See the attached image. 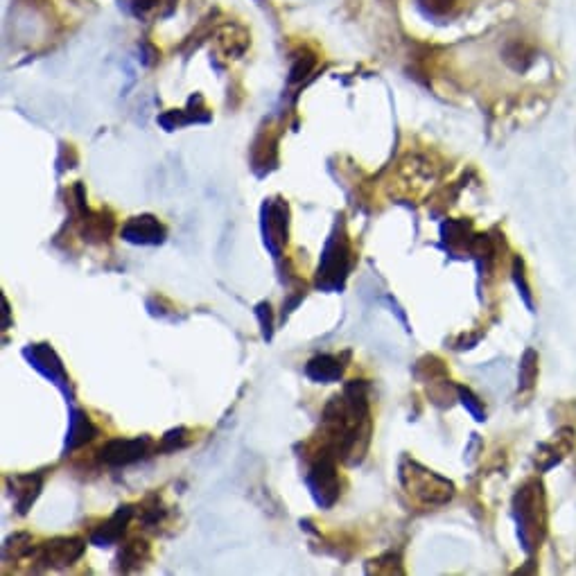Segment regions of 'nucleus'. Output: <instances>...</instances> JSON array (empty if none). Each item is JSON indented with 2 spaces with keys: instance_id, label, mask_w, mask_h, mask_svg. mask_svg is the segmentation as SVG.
I'll return each instance as SVG.
<instances>
[{
  "instance_id": "nucleus-20",
  "label": "nucleus",
  "mask_w": 576,
  "mask_h": 576,
  "mask_svg": "<svg viewBox=\"0 0 576 576\" xmlns=\"http://www.w3.org/2000/svg\"><path fill=\"white\" fill-rule=\"evenodd\" d=\"M312 68H314V57H312V55L296 57L294 64H292V71H290V82L296 84V82L305 80V77L310 75Z\"/></svg>"
},
{
  "instance_id": "nucleus-13",
  "label": "nucleus",
  "mask_w": 576,
  "mask_h": 576,
  "mask_svg": "<svg viewBox=\"0 0 576 576\" xmlns=\"http://www.w3.org/2000/svg\"><path fill=\"white\" fill-rule=\"evenodd\" d=\"M506 64H509L516 73H527L536 61V48L529 46L525 41H509L502 52Z\"/></svg>"
},
{
  "instance_id": "nucleus-10",
  "label": "nucleus",
  "mask_w": 576,
  "mask_h": 576,
  "mask_svg": "<svg viewBox=\"0 0 576 576\" xmlns=\"http://www.w3.org/2000/svg\"><path fill=\"white\" fill-rule=\"evenodd\" d=\"M134 516V509L132 506H120V509L116 511V516H113L107 525H102L95 534L91 536L93 540V545H98V547H109L113 543H118V540L122 538V534L127 531V525H129V520H132Z\"/></svg>"
},
{
  "instance_id": "nucleus-4",
  "label": "nucleus",
  "mask_w": 576,
  "mask_h": 576,
  "mask_svg": "<svg viewBox=\"0 0 576 576\" xmlns=\"http://www.w3.org/2000/svg\"><path fill=\"white\" fill-rule=\"evenodd\" d=\"M308 486L319 506H333L339 497V477H337V455L324 450L314 459L308 473Z\"/></svg>"
},
{
  "instance_id": "nucleus-19",
  "label": "nucleus",
  "mask_w": 576,
  "mask_h": 576,
  "mask_svg": "<svg viewBox=\"0 0 576 576\" xmlns=\"http://www.w3.org/2000/svg\"><path fill=\"white\" fill-rule=\"evenodd\" d=\"M457 394H459V400L464 403V407L468 409L470 414L475 416V421H486V412H484V407L482 403H479V398L473 394V391L466 389V387H457Z\"/></svg>"
},
{
  "instance_id": "nucleus-9",
  "label": "nucleus",
  "mask_w": 576,
  "mask_h": 576,
  "mask_svg": "<svg viewBox=\"0 0 576 576\" xmlns=\"http://www.w3.org/2000/svg\"><path fill=\"white\" fill-rule=\"evenodd\" d=\"M122 238L132 244H161L165 240V229L154 215H141L122 226Z\"/></svg>"
},
{
  "instance_id": "nucleus-16",
  "label": "nucleus",
  "mask_w": 576,
  "mask_h": 576,
  "mask_svg": "<svg viewBox=\"0 0 576 576\" xmlns=\"http://www.w3.org/2000/svg\"><path fill=\"white\" fill-rule=\"evenodd\" d=\"M147 556H150V547H147L145 540H134V543H129L125 545V549H122L120 567L125 572L134 570V567L141 565Z\"/></svg>"
},
{
  "instance_id": "nucleus-15",
  "label": "nucleus",
  "mask_w": 576,
  "mask_h": 576,
  "mask_svg": "<svg viewBox=\"0 0 576 576\" xmlns=\"http://www.w3.org/2000/svg\"><path fill=\"white\" fill-rule=\"evenodd\" d=\"M538 380V353L534 348H527L520 360V373H518V387L520 391H527Z\"/></svg>"
},
{
  "instance_id": "nucleus-21",
  "label": "nucleus",
  "mask_w": 576,
  "mask_h": 576,
  "mask_svg": "<svg viewBox=\"0 0 576 576\" xmlns=\"http://www.w3.org/2000/svg\"><path fill=\"white\" fill-rule=\"evenodd\" d=\"M156 3H159V0H132V7L138 16H145L147 12L154 10Z\"/></svg>"
},
{
  "instance_id": "nucleus-17",
  "label": "nucleus",
  "mask_w": 576,
  "mask_h": 576,
  "mask_svg": "<svg viewBox=\"0 0 576 576\" xmlns=\"http://www.w3.org/2000/svg\"><path fill=\"white\" fill-rule=\"evenodd\" d=\"M513 281H516L518 290L522 294V301L529 308V312H534V299H531V287L527 285V276H525V263H522V258L513 260Z\"/></svg>"
},
{
  "instance_id": "nucleus-1",
  "label": "nucleus",
  "mask_w": 576,
  "mask_h": 576,
  "mask_svg": "<svg viewBox=\"0 0 576 576\" xmlns=\"http://www.w3.org/2000/svg\"><path fill=\"white\" fill-rule=\"evenodd\" d=\"M513 518L518 525V538L525 554L531 556L540 547L547 531V506L543 484L534 479L518 488L513 497Z\"/></svg>"
},
{
  "instance_id": "nucleus-6",
  "label": "nucleus",
  "mask_w": 576,
  "mask_h": 576,
  "mask_svg": "<svg viewBox=\"0 0 576 576\" xmlns=\"http://www.w3.org/2000/svg\"><path fill=\"white\" fill-rule=\"evenodd\" d=\"M152 450L150 436H136V439H109L100 448V459L107 466H129L138 459H145Z\"/></svg>"
},
{
  "instance_id": "nucleus-11",
  "label": "nucleus",
  "mask_w": 576,
  "mask_h": 576,
  "mask_svg": "<svg viewBox=\"0 0 576 576\" xmlns=\"http://www.w3.org/2000/svg\"><path fill=\"white\" fill-rule=\"evenodd\" d=\"M305 375H308V378L314 382L330 384V382H337L339 378H342L344 364H342V360H339V357L317 355L314 360L308 362V366H305Z\"/></svg>"
},
{
  "instance_id": "nucleus-12",
  "label": "nucleus",
  "mask_w": 576,
  "mask_h": 576,
  "mask_svg": "<svg viewBox=\"0 0 576 576\" xmlns=\"http://www.w3.org/2000/svg\"><path fill=\"white\" fill-rule=\"evenodd\" d=\"M95 436H98V427L91 423V418L86 416L80 409H73L71 414V427H68V441H66V448L68 450H75V448H82L84 443L93 441Z\"/></svg>"
},
{
  "instance_id": "nucleus-18",
  "label": "nucleus",
  "mask_w": 576,
  "mask_h": 576,
  "mask_svg": "<svg viewBox=\"0 0 576 576\" xmlns=\"http://www.w3.org/2000/svg\"><path fill=\"white\" fill-rule=\"evenodd\" d=\"M459 0H418L421 10L427 16H434V19H443V16H450L455 10Z\"/></svg>"
},
{
  "instance_id": "nucleus-3",
  "label": "nucleus",
  "mask_w": 576,
  "mask_h": 576,
  "mask_svg": "<svg viewBox=\"0 0 576 576\" xmlns=\"http://www.w3.org/2000/svg\"><path fill=\"white\" fill-rule=\"evenodd\" d=\"M348 269H351V244H348L342 229H335V233L330 235V240L326 244L324 256H321L317 285L321 290L330 292L342 290Z\"/></svg>"
},
{
  "instance_id": "nucleus-5",
  "label": "nucleus",
  "mask_w": 576,
  "mask_h": 576,
  "mask_svg": "<svg viewBox=\"0 0 576 576\" xmlns=\"http://www.w3.org/2000/svg\"><path fill=\"white\" fill-rule=\"evenodd\" d=\"M84 547L82 538H52L39 549H32V554L41 567H68L80 561Z\"/></svg>"
},
{
  "instance_id": "nucleus-7",
  "label": "nucleus",
  "mask_w": 576,
  "mask_h": 576,
  "mask_svg": "<svg viewBox=\"0 0 576 576\" xmlns=\"http://www.w3.org/2000/svg\"><path fill=\"white\" fill-rule=\"evenodd\" d=\"M263 215H265L263 220L265 244L278 258L287 242V206L283 202H267Z\"/></svg>"
},
{
  "instance_id": "nucleus-14",
  "label": "nucleus",
  "mask_w": 576,
  "mask_h": 576,
  "mask_svg": "<svg viewBox=\"0 0 576 576\" xmlns=\"http://www.w3.org/2000/svg\"><path fill=\"white\" fill-rule=\"evenodd\" d=\"M12 482L21 486L19 491H16V506H19V513H28L32 502L37 500V495L41 491V475H23L12 479Z\"/></svg>"
},
{
  "instance_id": "nucleus-8",
  "label": "nucleus",
  "mask_w": 576,
  "mask_h": 576,
  "mask_svg": "<svg viewBox=\"0 0 576 576\" xmlns=\"http://www.w3.org/2000/svg\"><path fill=\"white\" fill-rule=\"evenodd\" d=\"M25 357H28L30 364L37 369L41 375H46L50 382H55L59 389L66 391V382H68V373L64 369V364L57 357V353L52 351L46 344H37L32 348H25Z\"/></svg>"
},
{
  "instance_id": "nucleus-2",
  "label": "nucleus",
  "mask_w": 576,
  "mask_h": 576,
  "mask_svg": "<svg viewBox=\"0 0 576 576\" xmlns=\"http://www.w3.org/2000/svg\"><path fill=\"white\" fill-rule=\"evenodd\" d=\"M400 482H403L409 495L427 506H439L455 497V484L416 464V461H405L400 466Z\"/></svg>"
},
{
  "instance_id": "nucleus-22",
  "label": "nucleus",
  "mask_w": 576,
  "mask_h": 576,
  "mask_svg": "<svg viewBox=\"0 0 576 576\" xmlns=\"http://www.w3.org/2000/svg\"><path fill=\"white\" fill-rule=\"evenodd\" d=\"M168 5H170V10L174 7V0H168Z\"/></svg>"
}]
</instances>
